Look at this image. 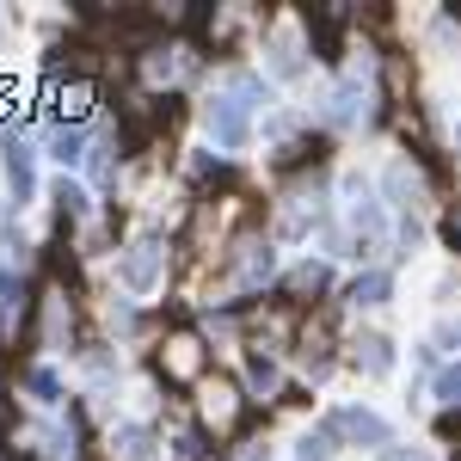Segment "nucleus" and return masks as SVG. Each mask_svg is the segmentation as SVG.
I'll list each match as a JSON object with an SVG mask.
<instances>
[{"instance_id":"1","label":"nucleus","mask_w":461,"mask_h":461,"mask_svg":"<svg viewBox=\"0 0 461 461\" xmlns=\"http://www.w3.org/2000/svg\"><path fill=\"white\" fill-rule=\"evenodd\" d=\"M258 99H271L258 74H234L221 93H210V105H203V123H210L215 148L240 154V148L252 142V111H258Z\"/></svg>"},{"instance_id":"2","label":"nucleus","mask_w":461,"mask_h":461,"mask_svg":"<svg viewBox=\"0 0 461 461\" xmlns=\"http://www.w3.org/2000/svg\"><path fill=\"white\" fill-rule=\"evenodd\" d=\"M117 284L130 289V295H154V289L167 284V252H160L154 234L130 240V252H117Z\"/></svg>"},{"instance_id":"3","label":"nucleus","mask_w":461,"mask_h":461,"mask_svg":"<svg viewBox=\"0 0 461 461\" xmlns=\"http://www.w3.org/2000/svg\"><path fill=\"white\" fill-rule=\"evenodd\" d=\"M332 437H351V443H388V419L382 412H369V406H339L332 419H326Z\"/></svg>"},{"instance_id":"4","label":"nucleus","mask_w":461,"mask_h":461,"mask_svg":"<svg viewBox=\"0 0 461 461\" xmlns=\"http://www.w3.org/2000/svg\"><path fill=\"white\" fill-rule=\"evenodd\" d=\"M363 99H369V62H351L345 86L332 93V117H339V123H357V117H363Z\"/></svg>"},{"instance_id":"5","label":"nucleus","mask_w":461,"mask_h":461,"mask_svg":"<svg viewBox=\"0 0 461 461\" xmlns=\"http://www.w3.org/2000/svg\"><path fill=\"white\" fill-rule=\"evenodd\" d=\"M0 148H6V178H13V191H19V203H32V191H37V173H32V148L19 142L13 130L0 136Z\"/></svg>"},{"instance_id":"6","label":"nucleus","mask_w":461,"mask_h":461,"mask_svg":"<svg viewBox=\"0 0 461 461\" xmlns=\"http://www.w3.org/2000/svg\"><path fill=\"white\" fill-rule=\"evenodd\" d=\"M357 363H363L369 375H388L393 369V345L382 339V332H369V339H357Z\"/></svg>"},{"instance_id":"7","label":"nucleus","mask_w":461,"mask_h":461,"mask_svg":"<svg viewBox=\"0 0 461 461\" xmlns=\"http://www.w3.org/2000/svg\"><path fill=\"white\" fill-rule=\"evenodd\" d=\"M388 289H393L388 271H363V277L351 284V302H357V308H382V302H388Z\"/></svg>"},{"instance_id":"8","label":"nucleus","mask_w":461,"mask_h":461,"mask_svg":"<svg viewBox=\"0 0 461 461\" xmlns=\"http://www.w3.org/2000/svg\"><path fill=\"white\" fill-rule=\"evenodd\" d=\"M247 382H252L258 393H271L277 382H284V369H277V357H271V351H252V357H247Z\"/></svg>"},{"instance_id":"9","label":"nucleus","mask_w":461,"mask_h":461,"mask_svg":"<svg viewBox=\"0 0 461 461\" xmlns=\"http://www.w3.org/2000/svg\"><path fill=\"white\" fill-rule=\"evenodd\" d=\"M388 191H393L400 210H419V178L406 173V160H393V167H388Z\"/></svg>"},{"instance_id":"10","label":"nucleus","mask_w":461,"mask_h":461,"mask_svg":"<svg viewBox=\"0 0 461 461\" xmlns=\"http://www.w3.org/2000/svg\"><path fill=\"white\" fill-rule=\"evenodd\" d=\"M50 154H56L62 167H80V160H86V136H80V130H56V136H50Z\"/></svg>"},{"instance_id":"11","label":"nucleus","mask_w":461,"mask_h":461,"mask_svg":"<svg viewBox=\"0 0 461 461\" xmlns=\"http://www.w3.org/2000/svg\"><path fill=\"white\" fill-rule=\"evenodd\" d=\"M295 50H302V43H295V25H284V32H277V43H271V68H277V74H295V68H302V56H295Z\"/></svg>"},{"instance_id":"12","label":"nucleus","mask_w":461,"mask_h":461,"mask_svg":"<svg viewBox=\"0 0 461 461\" xmlns=\"http://www.w3.org/2000/svg\"><path fill=\"white\" fill-rule=\"evenodd\" d=\"M271 271H277V258H271V247H252V258H247V271H240V284H265V277H271Z\"/></svg>"},{"instance_id":"13","label":"nucleus","mask_w":461,"mask_h":461,"mask_svg":"<svg viewBox=\"0 0 461 461\" xmlns=\"http://www.w3.org/2000/svg\"><path fill=\"white\" fill-rule=\"evenodd\" d=\"M437 400H443V406H461V363H449V369L437 375Z\"/></svg>"},{"instance_id":"14","label":"nucleus","mask_w":461,"mask_h":461,"mask_svg":"<svg viewBox=\"0 0 461 461\" xmlns=\"http://www.w3.org/2000/svg\"><path fill=\"white\" fill-rule=\"evenodd\" d=\"M32 393L37 400H56V375L50 369H32Z\"/></svg>"},{"instance_id":"15","label":"nucleus","mask_w":461,"mask_h":461,"mask_svg":"<svg viewBox=\"0 0 461 461\" xmlns=\"http://www.w3.org/2000/svg\"><path fill=\"white\" fill-rule=\"evenodd\" d=\"M393 461H437V456H430V449H400Z\"/></svg>"},{"instance_id":"16","label":"nucleus","mask_w":461,"mask_h":461,"mask_svg":"<svg viewBox=\"0 0 461 461\" xmlns=\"http://www.w3.org/2000/svg\"><path fill=\"white\" fill-rule=\"evenodd\" d=\"M456 142H461V123H456Z\"/></svg>"}]
</instances>
